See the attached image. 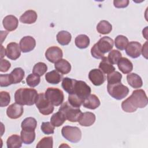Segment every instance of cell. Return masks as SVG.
Wrapping results in <instances>:
<instances>
[{"instance_id": "35", "label": "cell", "mask_w": 148, "mask_h": 148, "mask_svg": "<svg viewBox=\"0 0 148 148\" xmlns=\"http://www.w3.org/2000/svg\"><path fill=\"white\" fill-rule=\"evenodd\" d=\"M47 66L46 64L42 62L36 63L33 67L32 73L38 76H43L47 71Z\"/></svg>"}, {"instance_id": "37", "label": "cell", "mask_w": 148, "mask_h": 148, "mask_svg": "<svg viewBox=\"0 0 148 148\" xmlns=\"http://www.w3.org/2000/svg\"><path fill=\"white\" fill-rule=\"evenodd\" d=\"M107 58L110 64H116L120 58H121V53L117 50H112L109 52Z\"/></svg>"}, {"instance_id": "7", "label": "cell", "mask_w": 148, "mask_h": 148, "mask_svg": "<svg viewBox=\"0 0 148 148\" xmlns=\"http://www.w3.org/2000/svg\"><path fill=\"white\" fill-rule=\"evenodd\" d=\"M46 98L53 105L56 106L61 105L64 99L63 92L59 88L49 87L45 93Z\"/></svg>"}, {"instance_id": "4", "label": "cell", "mask_w": 148, "mask_h": 148, "mask_svg": "<svg viewBox=\"0 0 148 148\" xmlns=\"http://www.w3.org/2000/svg\"><path fill=\"white\" fill-rule=\"evenodd\" d=\"M58 111L61 112L64 114L66 120L73 123L78 121L82 113L79 108L72 106L68 102H65L62 104Z\"/></svg>"}, {"instance_id": "30", "label": "cell", "mask_w": 148, "mask_h": 148, "mask_svg": "<svg viewBox=\"0 0 148 148\" xmlns=\"http://www.w3.org/2000/svg\"><path fill=\"white\" fill-rule=\"evenodd\" d=\"M97 30L100 34L106 35L112 31V25L106 20H101L97 25Z\"/></svg>"}, {"instance_id": "44", "label": "cell", "mask_w": 148, "mask_h": 148, "mask_svg": "<svg viewBox=\"0 0 148 148\" xmlns=\"http://www.w3.org/2000/svg\"><path fill=\"white\" fill-rule=\"evenodd\" d=\"M11 66L10 62L5 60V59H1L0 61V71L1 72H7Z\"/></svg>"}, {"instance_id": "20", "label": "cell", "mask_w": 148, "mask_h": 148, "mask_svg": "<svg viewBox=\"0 0 148 148\" xmlns=\"http://www.w3.org/2000/svg\"><path fill=\"white\" fill-rule=\"evenodd\" d=\"M117 66L120 71L124 74L130 73L133 69V64L128 58L121 57L117 62Z\"/></svg>"}, {"instance_id": "45", "label": "cell", "mask_w": 148, "mask_h": 148, "mask_svg": "<svg viewBox=\"0 0 148 148\" xmlns=\"http://www.w3.org/2000/svg\"><path fill=\"white\" fill-rule=\"evenodd\" d=\"M114 6L116 8H124L128 6L129 4L128 0H114L113 1Z\"/></svg>"}, {"instance_id": "23", "label": "cell", "mask_w": 148, "mask_h": 148, "mask_svg": "<svg viewBox=\"0 0 148 148\" xmlns=\"http://www.w3.org/2000/svg\"><path fill=\"white\" fill-rule=\"evenodd\" d=\"M25 72L21 68H14L9 74V76L12 84L20 83L24 79Z\"/></svg>"}, {"instance_id": "42", "label": "cell", "mask_w": 148, "mask_h": 148, "mask_svg": "<svg viewBox=\"0 0 148 148\" xmlns=\"http://www.w3.org/2000/svg\"><path fill=\"white\" fill-rule=\"evenodd\" d=\"M10 101V96L8 92L2 91L0 92L1 107L7 106Z\"/></svg>"}, {"instance_id": "28", "label": "cell", "mask_w": 148, "mask_h": 148, "mask_svg": "<svg viewBox=\"0 0 148 148\" xmlns=\"http://www.w3.org/2000/svg\"><path fill=\"white\" fill-rule=\"evenodd\" d=\"M75 43L76 46L79 49H86L90 45V38L84 34L79 35L75 39Z\"/></svg>"}, {"instance_id": "2", "label": "cell", "mask_w": 148, "mask_h": 148, "mask_svg": "<svg viewBox=\"0 0 148 148\" xmlns=\"http://www.w3.org/2000/svg\"><path fill=\"white\" fill-rule=\"evenodd\" d=\"M38 96L37 91L34 88H21L14 93L15 102L21 105L31 106L35 103Z\"/></svg>"}, {"instance_id": "33", "label": "cell", "mask_w": 148, "mask_h": 148, "mask_svg": "<svg viewBox=\"0 0 148 148\" xmlns=\"http://www.w3.org/2000/svg\"><path fill=\"white\" fill-rule=\"evenodd\" d=\"M66 119L64 114L60 111L54 113L50 118V123L56 127L62 125L65 121Z\"/></svg>"}, {"instance_id": "8", "label": "cell", "mask_w": 148, "mask_h": 148, "mask_svg": "<svg viewBox=\"0 0 148 148\" xmlns=\"http://www.w3.org/2000/svg\"><path fill=\"white\" fill-rule=\"evenodd\" d=\"M35 104L39 112L43 115H49L53 112L54 106L47 100L44 93L38 94Z\"/></svg>"}, {"instance_id": "3", "label": "cell", "mask_w": 148, "mask_h": 148, "mask_svg": "<svg viewBox=\"0 0 148 148\" xmlns=\"http://www.w3.org/2000/svg\"><path fill=\"white\" fill-rule=\"evenodd\" d=\"M113 40L109 36L101 38L91 49L92 56L96 59H102L105 54L112 50L113 47Z\"/></svg>"}, {"instance_id": "19", "label": "cell", "mask_w": 148, "mask_h": 148, "mask_svg": "<svg viewBox=\"0 0 148 148\" xmlns=\"http://www.w3.org/2000/svg\"><path fill=\"white\" fill-rule=\"evenodd\" d=\"M37 13L33 10H28L25 11L20 17V21L24 24H33L37 20Z\"/></svg>"}, {"instance_id": "31", "label": "cell", "mask_w": 148, "mask_h": 148, "mask_svg": "<svg viewBox=\"0 0 148 148\" xmlns=\"http://www.w3.org/2000/svg\"><path fill=\"white\" fill-rule=\"evenodd\" d=\"M76 80L71 79L68 77H64L62 82V88L69 94H72L73 92L75 83Z\"/></svg>"}, {"instance_id": "41", "label": "cell", "mask_w": 148, "mask_h": 148, "mask_svg": "<svg viewBox=\"0 0 148 148\" xmlns=\"http://www.w3.org/2000/svg\"><path fill=\"white\" fill-rule=\"evenodd\" d=\"M54 126L49 121L43 122L40 126L42 131L46 135H50L54 134Z\"/></svg>"}, {"instance_id": "46", "label": "cell", "mask_w": 148, "mask_h": 148, "mask_svg": "<svg viewBox=\"0 0 148 148\" xmlns=\"http://www.w3.org/2000/svg\"><path fill=\"white\" fill-rule=\"evenodd\" d=\"M147 42L145 43V45L143 46L142 50H141V51L142 52V55L144 56L146 58H147Z\"/></svg>"}, {"instance_id": "1", "label": "cell", "mask_w": 148, "mask_h": 148, "mask_svg": "<svg viewBox=\"0 0 148 148\" xmlns=\"http://www.w3.org/2000/svg\"><path fill=\"white\" fill-rule=\"evenodd\" d=\"M148 100L145 91L138 89L132 91V94L121 103L122 109L128 113L135 112L138 108H143L147 105Z\"/></svg>"}, {"instance_id": "25", "label": "cell", "mask_w": 148, "mask_h": 148, "mask_svg": "<svg viewBox=\"0 0 148 148\" xmlns=\"http://www.w3.org/2000/svg\"><path fill=\"white\" fill-rule=\"evenodd\" d=\"M37 121L35 118L32 117L25 118L21 124V127L22 130L28 131H35Z\"/></svg>"}, {"instance_id": "47", "label": "cell", "mask_w": 148, "mask_h": 148, "mask_svg": "<svg viewBox=\"0 0 148 148\" xmlns=\"http://www.w3.org/2000/svg\"><path fill=\"white\" fill-rule=\"evenodd\" d=\"M5 55H6V50H5V49H4L3 46H1V59L4 56H5Z\"/></svg>"}, {"instance_id": "36", "label": "cell", "mask_w": 148, "mask_h": 148, "mask_svg": "<svg viewBox=\"0 0 148 148\" xmlns=\"http://www.w3.org/2000/svg\"><path fill=\"white\" fill-rule=\"evenodd\" d=\"M121 79L122 75L117 71H114L108 74L107 76L108 84H112L120 83L121 82Z\"/></svg>"}, {"instance_id": "32", "label": "cell", "mask_w": 148, "mask_h": 148, "mask_svg": "<svg viewBox=\"0 0 148 148\" xmlns=\"http://www.w3.org/2000/svg\"><path fill=\"white\" fill-rule=\"evenodd\" d=\"M20 137L24 144L29 145L32 143L35 139V131H28L22 130L20 133Z\"/></svg>"}, {"instance_id": "18", "label": "cell", "mask_w": 148, "mask_h": 148, "mask_svg": "<svg viewBox=\"0 0 148 148\" xmlns=\"http://www.w3.org/2000/svg\"><path fill=\"white\" fill-rule=\"evenodd\" d=\"M100 101L98 97L95 94H90L83 101V106L89 109H95L99 106Z\"/></svg>"}, {"instance_id": "14", "label": "cell", "mask_w": 148, "mask_h": 148, "mask_svg": "<svg viewBox=\"0 0 148 148\" xmlns=\"http://www.w3.org/2000/svg\"><path fill=\"white\" fill-rule=\"evenodd\" d=\"M24 112L23 105L13 103L9 105L6 109V114L10 119H16L20 117Z\"/></svg>"}, {"instance_id": "24", "label": "cell", "mask_w": 148, "mask_h": 148, "mask_svg": "<svg viewBox=\"0 0 148 148\" xmlns=\"http://www.w3.org/2000/svg\"><path fill=\"white\" fill-rule=\"evenodd\" d=\"M62 78V75H61L56 70H53L49 72L45 75V79L50 84H58L61 81Z\"/></svg>"}, {"instance_id": "39", "label": "cell", "mask_w": 148, "mask_h": 148, "mask_svg": "<svg viewBox=\"0 0 148 148\" xmlns=\"http://www.w3.org/2000/svg\"><path fill=\"white\" fill-rule=\"evenodd\" d=\"M36 147H53V139L52 136L43 138L36 145Z\"/></svg>"}, {"instance_id": "21", "label": "cell", "mask_w": 148, "mask_h": 148, "mask_svg": "<svg viewBox=\"0 0 148 148\" xmlns=\"http://www.w3.org/2000/svg\"><path fill=\"white\" fill-rule=\"evenodd\" d=\"M54 68L58 72L65 75L69 73L71 70V64L65 59H61L54 64Z\"/></svg>"}, {"instance_id": "17", "label": "cell", "mask_w": 148, "mask_h": 148, "mask_svg": "<svg viewBox=\"0 0 148 148\" xmlns=\"http://www.w3.org/2000/svg\"><path fill=\"white\" fill-rule=\"evenodd\" d=\"M95 115L90 112L82 113L78 122L79 124L84 127H90L92 125L95 121Z\"/></svg>"}, {"instance_id": "5", "label": "cell", "mask_w": 148, "mask_h": 148, "mask_svg": "<svg viewBox=\"0 0 148 148\" xmlns=\"http://www.w3.org/2000/svg\"><path fill=\"white\" fill-rule=\"evenodd\" d=\"M109 94L117 100H121L125 98L129 92L128 88L121 82L107 85Z\"/></svg>"}, {"instance_id": "40", "label": "cell", "mask_w": 148, "mask_h": 148, "mask_svg": "<svg viewBox=\"0 0 148 148\" xmlns=\"http://www.w3.org/2000/svg\"><path fill=\"white\" fill-rule=\"evenodd\" d=\"M68 102L72 106L79 108L82 105L83 101L79 98L76 95L72 94H69L68 96Z\"/></svg>"}, {"instance_id": "11", "label": "cell", "mask_w": 148, "mask_h": 148, "mask_svg": "<svg viewBox=\"0 0 148 148\" xmlns=\"http://www.w3.org/2000/svg\"><path fill=\"white\" fill-rule=\"evenodd\" d=\"M88 78L91 82L96 86L102 85L105 81L104 73L99 69H93L89 72Z\"/></svg>"}, {"instance_id": "22", "label": "cell", "mask_w": 148, "mask_h": 148, "mask_svg": "<svg viewBox=\"0 0 148 148\" xmlns=\"http://www.w3.org/2000/svg\"><path fill=\"white\" fill-rule=\"evenodd\" d=\"M127 80L128 84L134 88H140L143 85L142 78L135 73L128 74L127 76Z\"/></svg>"}, {"instance_id": "10", "label": "cell", "mask_w": 148, "mask_h": 148, "mask_svg": "<svg viewBox=\"0 0 148 148\" xmlns=\"http://www.w3.org/2000/svg\"><path fill=\"white\" fill-rule=\"evenodd\" d=\"M45 57L49 62L56 63L58 60L62 59L63 53L60 47L57 46H51L46 50Z\"/></svg>"}, {"instance_id": "38", "label": "cell", "mask_w": 148, "mask_h": 148, "mask_svg": "<svg viewBox=\"0 0 148 148\" xmlns=\"http://www.w3.org/2000/svg\"><path fill=\"white\" fill-rule=\"evenodd\" d=\"M40 77L34 73L29 74L26 78V83L27 85L31 87H36L40 83Z\"/></svg>"}, {"instance_id": "15", "label": "cell", "mask_w": 148, "mask_h": 148, "mask_svg": "<svg viewBox=\"0 0 148 148\" xmlns=\"http://www.w3.org/2000/svg\"><path fill=\"white\" fill-rule=\"evenodd\" d=\"M21 55L20 45L16 42H11L8 44L6 47V57L12 60H16Z\"/></svg>"}, {"instance_id": "13", "label": "cell", "mask_w": 148, "mask_h": 148, "mask_svg": "<svg viewBox=\"0 0 148 148\" xmlns=\"http://www.w3.org/2000/svg\"><path fill=\"white\" fill-rule=\"evenodd\" d=\"M19 45L23 53H28L34 49L36 46V41L33 37L25 36L21 38Z\"/></svg>"}, {"instance_id": "27", "label": "cell", "mask_w": 148, "mask_h": 148, "mask_svg": "<svg viewBox=\"0 0 148 148\" xmlns=\"http://www.w3.org/2000/svg\"><path fill=\"white\" fill-rule=\"evenodd\" d=\"M99 69L105 74H109L115 71V68L109 62L106 57H103L99 65Z\"/></svg>"}, {"instance_id": "12", "label": "cell", "mask_w": 148, "mask_h": 148, "mask_svg": "<svg viewBox=\"0 0 148 148\" xmlns=\"http://www.w3.org/2000/svg\"><path fill=\"white\" fill-rule=\"evenodd\" d=\"M141 44L136 41H132L128 43L125 50L126 54L132 58L139 57L141 54Z\"/></svg>"}, {"instance_id": "6", "label": "cell", "mask_w": 148, "mask_h": 148, "mask_svg": "<svg viewBox=\"0 0 148 148\" xmlns=\"http://www.w3.org/2000/svg\"><path fill=\"white\" fill-rule=\"evenodd\" d=\"M61 134L65 139L72 143H77L82 138L81 130L77 127L64 126L61 130Z\"/></svg>"}, {"instance_id": "26", "label": "cell", "mask_w": 148, "mask_h": 148, "mask_svg": "<svg viewBox=\"0 0 148 148\" xmlns=\"http://www.w3.org/2000/svg\"><path fill=\"white\" fill-rule=\"evenodd\" d=\"M57 40L59 44L62 46L68 45L71 41V34L66 31H61L57 34Z\"/></svg>"}, {"instance_id": "29", "label": "cell", "mask_w": 148, "mask_h": 148, "mask_svg": "<svg viewBox=\"0 0 148 148\" xmlns=\"http://www.w3.org/2000/svg\"><path fill=\"white\" fill-rule=\"evenodd\" d=\"M22 142L21 137L18 135L14 134L8 138L6 145L8 148H19L21 147Z\"/></svg>"}, {"instance_id": "9", "label": "cell", "mask_w": 148, "mask_h": 148, "mask_svg": "<svg viewBox=\"0 0 148 148\" xmlns=\"http://www.w3.org/2000/svg\"><path fill=\"white\" fill-rule=\"evenodd\" d=\"M91 91L90 87L85 82L76 80L73 94L76 95L82 100L84 101V100L90 95Z\"/></svg>"}, {"instance_id": "43", "label": "cell", "mask_w": 148, "mask_h": 148, "mask_svg": "<svg viewBox=\"0 0 148 148\" xmlns=\"http://www.w3.org/2000/svg\"><path fill=\"white\" fill-rule=\"evenodd\" d=\"M12 84L9 74L0 75V86L1 87H8Z\"/></svg>"}, {"instance_id": "16", "label": "cell", "mask_w": 148, "mask_h": 148, "mask_svg": "<svg viewBox=\"0 0 148 148\" xmlns=\"http://www.w3.org/2000/svg\"><path fill=\"white\" fill-rule=\"evenodd\" d=\"M2 24L3 27L6 30L8 31H13L17 28L18 20L17 18L13 15H8L3 18Z\"/></svg>"}, {"instance_id": "34", "label": "cell", "mask_w": 148, "mask_h": 148, "mask_svg": "<svg viewBox=\"0 0 148 148\" xmlns=\"http://www.w3.org/2000/svg\"><path fill=\"white\" fill-rule=\"evenodd\" d=\"M128 43V38L122 35L117 36L114 39V45L117 49L120 50H123L125 49Z\"/></svg>"}]
</instances>
